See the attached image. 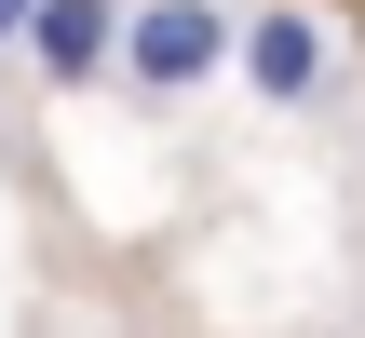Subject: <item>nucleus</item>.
Here are the masks:
<instances>
[{
    "mask_svg": "<svg viewBox=\"0 0 365 338\" xmlns=\"http://www.w3.org/2000/svg\"><path fill=\"white\" fill-rule=\"evenodd\" d=\"M108 68H122L135 95H190V81H217V68H230V0H122Z\"/></svg>",
    "mask_w": 365,
    "mask_h": 338,
    "instance_id": "1",
    "label": "nucleus"
},
{
    "mask_svg": "<svg viewBox=\"0 0 365 338\" xmlns=\"http://www.w3.org/2000/svg\"><path fill=\"white\" fill-rule=\"evenodd\" d=\"M108 41H122V0H27V27H14V54H27L54 95L108 81Z\"/></svg>",
    "mask_w": 365,
    "mask_h": 338,
    "instance_id": "3",
    "label": "nucleus"
},
{
    "mask_svg": "<svg viewBox=\"0 0 365 338\" xmlns=\"http://www.w3.org/2000/svg\"><path fill=\"white\" fill-rule=\"evenodd\" d=\"M14 27H27V0H0V54H14Z\"/></svg>",
    "mask_w": 365,
    "mask_h": 338,
    "instance_id": "4",
    "label": "nucleus"
},
{
    "mask_svg": "<svg viewBox=\"0 0 365 338\" xmlns=\"http://www.w3.org/2000/svg\"><path fill=\"white\" fill-rule=\"evenodd\" d=\"M230 68L257 81V108H312L325 95V14H298V0H271V14H230Z\"/></svg>",
    "mask_w": 365,
    "mask_h": 338,
    "instance_id": "2",
    "label": "nucleus"
}]
</instances>
